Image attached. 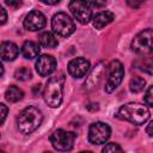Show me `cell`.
<instances>
[{"instance_id":"cell-13","label":"cell","mask_w":153,"mask_h":153,"mask_svg":"<svg viewBox=\"0 0 153 153\" xmlns=\"http://www.w3.org/2000/svg\"><path fill=\"white\" fill-rule=\"evenodd\" d=\"M106 71V67L104 65V62H98L94 68L92 69V72L90 73L88 78L86 79L84 86H85V90L86 91H92L94 88H97V86L99 85V81L102 79V75L103 73Z\"/></svg>"},{"instance_id":"cell-16","label":"cell","mask_w":153,"mask_h":153,"mask_svg":"<svg viewBox=\"0 0 153 153\" xmlns=\"http://www.w3.org/2000/svg\"><path fill=\"white\" fill-rule=\"evenodd\" d=\"M59 41L56 36L50 31H43L38 35V45L43 48H55L57 47Z\"/></svg>"},{"instance_id":"cell-14","label":"cell","mask_w":153,"mask_h":153,"mask_svg":"<svg viewBox=\"0 0 153 153\" xmlns=\"http://www.w3.org/2000/svg\"><path fill=\"white\" fill-rule=\"evenodd\" d=\"M19 54V48L13 42H2L0 43V59L5 61H13Z\"/></svg>"},{"instance_id":"cell-28","label":"cell","mask_w":153,"mask_h":153,"mask_svg":"<svg viewBox=\"0 0 153 153\" xmlns=\"http://www.w3.org/2000/svg\"><path fill=\"white\" fill-rule=\"evenodd\" d=\"M41 2H42V4H45V5H56V4H59L60 1H59V0H55V1H47V0H41Z\"/></svg>"},{"instance_id":"cell-34","label":"cell","mask_w":153,"mask_h":153,"mask_svg":"<svg viewBox=\"0 0 153 153\" xmlns=\"http://www.w3.org/2000/svg\"><path fill=\"white\" fill-rule=\"evenodd\" d=\"M0 153H6V152H4V151H0Z\"/></svg>"},{"instance_id":"cell-9","label":"cell","mask_w":153,"mask_h":153,"mask_svg":"<svg viewBox=\"0 0 153 153\" xmlns=\"http://www.w3.org/2000/svg\"><path fill=\"white\" fill-rule=\"evenodd\" d=\"M69 10L73 17L80 24H87L92 19V8L87 1H80V0L71 1Z\"/></svg>"},{"instance_id":"cell-25","label":"cell","mask_w":153,"mask_h":153,"mask_svg":"<svg viewBox=\"0 0 153 153\" xmlns=\"http://www.w3.org/2000/svg\"><path fill=\"white\" fill-rule=\"evenodd\" d=\"M6 4L8 6H19L22 5V1H12V0H6Z\"/></svg>"},{"instance_id":"cell-19","label":"cell","mask_w":153,"mask_h":153,"mask_svg":"<svg viewBox=\"0 0 153 153\" xmlns=\"http://www.w3.org/2000/svg\"><path fill=\"white\" fill-rule=\"evenodd\" d=\"M145 85H146V81H145L143 78H141V76H134V78L130 79L129 88H130L131 92L139 93V92H141V91L143 90Z\"/></svg>"},{"instance_id":"cell-33","label":"cell","mask_w":153,"mask_h":153,"mask_svg":"<svg viewBox=\"0 0 153 153\" xmlns=\"http://www.w3.org/2000/svg\"><path fill=\"white\" fill-rule=\"evenodd\" d=\"M43 153H53V152H49V151H48V152H43Z\"/></svg>"},{"instance_id":"cell-31","label":"cell","mask_w":153,"mask_h":153,"mask_svg":"<svg viewBox=\"0 0 153 153\" xmlns=\"http://www.w3.org/2000/svg\"><path fill=\"white\" fill-rule=\"evenodd\" d=\"M2 74H4V66H2V63L0 62V78L2 76Z\"/></svg>"},{"instance_id":"cell-3","label":"cell","mask_w":153,"mask_h":153,"mask_svg":"<svg viewBox=\"0 0 153 153\" xmlns=\"http://www.w3.org/2000/svg\"><path fill=\"white\" fill-rule=\"evenodd\" d=\"M63 86H65V75L59 73L55 76H51L43 91L44 102L50 108H57L62 103L63 98Z\"/></svg>"},{"instance_id":"cell-2","label":"cell","mask_w":153,"mask_h":153,"mask_svg":"<svg viewBox=\"0 0 153 153\" xmlns=\"http://www.w3.org/2000/svg\"><path fill=\"white\" fill-rule=\"evenodd\" d=\"M43 121V114L39 109L35 106H26L23 109L17 118L18 129L22 134H31L33 133L42 123Z\"/></svg>"},{"instance_id":"cell-6","label":"cell","mask_w":153,"mask_h":153,"mask_svg":"<svg viewBox=\"0 0 153 153\" xmlns=\"http://www.w3.org/2000/svg\"><path fill=\"white\" fill-rule=\"evenodd\" d=\"M74 140H75V134L63 129H56L50 136V142L53 147L60 152L71 151L73 148Z\"/></svg>"},{"instance_id":"cell-10","label":"cell","mask_w":153,"mask_h":153,"mask_svg":"<svg viewBox=\"0 0 153 153\" xmlns=\"http://www.w3.org/2000/svg\"><path fill=\"white\" fill-rule=\"evenodd\" d=\"M90 69H91V65L88 60L84 57H75L71 60L68 63V73L76 79L85 76L90 72Z\"/></svg>"},{"instance_id":"cell-26","label":"cell","mask_w":153,"mask_h":153,"mask_svg":"<svg viewBox=\"0 0 153 153\" xmlns=\"http://www.w3.org/2000/svg\"><path fill=\"white\" fill-rule=\"evenodd\" d=\"M86 108H87L90 111H96V110H98V104H97V103H96V104L92 103V104H88Z\"/></svg>"},{"instance_id":"cell-8","label":"cell","mask_w":153,"mask_h":153,"mask_svg":"<svg viewBox=\"0 0 153 153\" xmlns=\"http://www.w3.org/2000/svg\"><path fill=\"white\" fill-rule=\"evenodd\" d=\"M111 134L110 127L104 122H94L88 128V141L92 145L105 143Z\"/></svg>"},{"instance_id":"cell-27","label":"cell","mask_w":153,"mask_h":153,"mask_svg":"<svg viewBox=\"0 0 153 153\" xmlns=\"http://www.w3.org/2000/svg\"><path fill=\"white\" fill-rule=\"evenodd\" d=\"M152 124H153V122H152V121H149V122H148V124H147V128H146V131H147L148 136H152Z\"/></svg>"},{"instance_id":"cell-32","label":"cell","mask_w":153,"mask_h":153,"mask_svg":"<svg viewBox=\"0 0 153 153\" xmlns=\"http://www.w3.org/2000/svg\"><path fill=\"white\" fill-rule=\"evenodd\" d=\"M80 153H92V152H90V151H84V152H80Z\"/></svg>"},{"instance_id":"cell-7","label":"cell","mask_w":153,"mask_h":153,"mask_svg":"<svg viewBox=\"0 0 153 153\" xmlns=\"http://www.w3.org/2000/svg\"><path fill=\"white\" fill-rule=\"evenodd\" d=\"M152 29H146L140 31L131 41V49L141 55L151 54L152 53Z\"/></svg>"},{"instance_id":"cell-21","label":"cell","mask_w":153,"mask_h":153,"mask_svg":"<svg viewBox=\"0 0 153 153\" xmlns=\"http://www.w3.org/2000/svg\"><path fill=\"white\" fill-rule=\"evenodd\" d=\"M102 153H123L122 148L115 143V142H110V143H106L102 151Z\"/></svg>"},{"instance_id":"cell-20","label":"cell","mask_w":153,"mask_h":153,"mask_svg":"<svg viewBox=\"0 0 153 153\" xmlns=\"http://www.w3.org/2000/svg\"><path fill=\"white\" fill-rule=\"evenodd\" d=\"M14 78L17 80H20V81H26L31 78V71L27 67H20L18 69H16Z\"/></svg>"},{"instance_id":"cell-1","label":"cell","mask_w":153,"mask_h":153,"mask_svg":"<svg viewBox=\"0 0 153 153\" xmlns=\"http://www.w3.org/2000/svg\"><path fill=\"white\" fill-rule=\"evenodd\" d=\"M149 115L151 114L148 106L139 103H128L118 109L116 116L120 120L128 121L135 126H141L148 121Z\"/></svg>"},{"instance_id":"cell-15","label":"cell","mask_w":153,"mask_h":153,"mask_svg":"<svg viewBox=\"0 0 153 153\" xmlns=\"http://www.w3.org/2000/svg\"><path fill=\"white\" fill-rule=\"evenodd\" d=\"M115 19V16L112 12L110 11H103L97 13L93 18H92V24L96 29H103L104 26H106L108 24H110L112 20Z\"/></svg>"},{"instance_id":"cell-30","label":"cell","mask_w":153,"mask_h":153,"mask_svg":"<svg viewBox=\"0 0 153 153\" xmlns=\"http://www.w3.org/2000/svg\"><path fill=\"white\" fill-rule=\"evenodd\" d=\"M141 4H142V1H140V2H135V1L131 2V1H128V5H130L131 7H139Z\"/></svg>"},{"instance_id":"cell-12","label":"cell","mask_w":153,"mask_h":153,"mask_svg":"<svg viewBox=\"0 0 153 153\" xmlns=\"http://www.w3.org/2000/svg\"><path fill=\"white\" fill-rule=\"evenodd\" d=\"M56 69V60L51 55H41L36 61V71L41 76H48Z\"/></svg>"},{"instance_id":"cell-22","label":"cell","mask_w":153,"mask_h":153,"mask_svg":"<svg viewBox=\"0 0 153 153\" xmlns=\"http://www.w3.org/2000/svg\"><path fill=\"white\" fill-rule=\"evenodd\" d=\"M153 87L152 86H148L147 91H146V94H145V103L147 106H153Z\"/></svg>"},{"instance_id":"cell-24","label":"cell","mask_w":153,"mask_h":153,"mask_svg":"<svg viewBox=\"0 0 153 153\" xmlns=\"http://www.w3.org/2000/svg\"><path fill=\"white\" fill-rule=\"evenodd\" d=\"M6 20H7V13H6L5 8L0 5V25L5 24V23H6Z\"/></svg>"},{"instance_id":"cell-11","label":"cell","mask_w":153,"mask_h":153,"mask_svg":"<svg viewBox=\"0 0 153 153\" xmlns=\"http://www.w3.org/2000/svg\"><path fill=\"white\" fill-rule=\"evenodd\" d=\"M45 17L42 12L33 10L31 12H29L24 19V26L25 29L30 30V31H39L45 26Z\"/></svg>"},{"instance_id":"cell-4","label":"cell","mask_w":153,"mask_h":153,"mask_svg":"<svg viewBox=\"0 0 153 153\" xmlns=\"http://www.w3.org/2000/svg\"><path fill=\"white\" fill-rule=\"evenodd\" d=\"M51 29L56 35L61 37H68L75 31V25L67 13L59 12L54 14L51 19Z\"/></svg>"},{"instance_id":"cell-18","label":"cell","mask_w":153,"mask_h":153,"mask_svg":"<svg viewBox=\"0 0 153 153\" xmlns=\"http://www.w3.org/2000/svg\"><path fill=\"white\" fill-rule=\"evenodd\" d=\"M23 97H24V92H23L19 87H17V86H14V85L7 87V90H6V92H5V98H6V100L10 102V103L19 102L20 99H23Z\"/></svg>"},{"instance_id":"cell-5","label":"cell","mask_w":153,"mask_h":153,"mask_svg":"<svg viewBox=\"0 0 153 153\" xmlns=\"http://www.w3.org/2000/svg\"><path fill=\"white\" fill-rule=\"evenodd\" d=\"M124 76V68L123 65L118 61V60H114L110 62L109 67H108V78H106V82H105V91L108 93L114 92L118 85L122 82Z\"/></svg>"},{"instance_id":"cell-29","label":"cell","mask_w":153,"mask_h":153,"mask_svg":"<svg viewBox=\"0 0 153 153\" xmlns=\"http://www.w3.org/2000/svg\"><path fill=\"white\" fill-rule=\"evenodd\" d=\"M39 92H41V85H39V84H38V85H35V86H33V94L36 96V94L39 93Z\"/></svg>"},{"instance_id":"cell-17","label":"cell","mask_w":153,"mask_h":153,"mask_svg":"<svg viewBox=\"0 0 153 153\" xmlns=\"http://www.w3.org/2000/svg\"><path fill=\"white\" fill-rule=\"evenodd\" d=\"M22 54L25 59H35L39 54V45L33 41H25L22 45Z\"/></svg>"},{"instance_id":"cell-23","label":"cell","mask_w":153,"mask_h":153,"mask_svg":"<svg viewBox=\"0 0 153 153\" xmlns=\"http://www.w3.org/2000/svg\"><path fill=\"white\" fill-rule=\"evenodd\" d=\"M7 114H8V108L5 104L0 103V126L5 122V120L7 117Z\"/></svg>"}]
</instances>
